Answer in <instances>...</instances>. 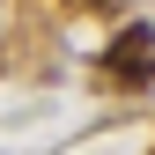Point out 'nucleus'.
Returning a JSON list of instances; mask_svg holds the SVG:
<instances>
[{
  "mask_svg": "<svg viewBox=\"0 0 155 155\" xmlns=\"http://www.w3.org/2000/svg\"><path fill=\"white\" fill-rule=\"evenodd\" d=\"M148 52H155V30H148V22H133V30H118V45L104 52V67L118 74V81H148V67H155Z\"/></svg>",
  "mask_w": 155,
  "mask_h": 155,
  "instance_id": "nucleus-1",
  "label": "nucleus"
}]
</instances>
